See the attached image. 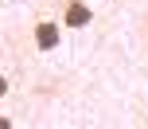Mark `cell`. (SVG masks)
Listing matches in <instances>:
<instances>
[{
    "mask_svg": "<svg viewBox=\"0 0 148 129\" xmlns=\"http://www.w3.org/2000/svg\"><path fill=\"white\" fill-rule=\"evenodd\" d=\"M31 43L39 51H55L62 43V20H51V16H39L35 28H31Z\"/></svg>",
    "mask_w": 148,
    "mask_h": 129,
    "instance_id": "obj_1",
    "label": "cell"
},
{
    "mask_svg": "<svg viewBox=\"0 0 148 129\" xmlns=\"http://www.w3.org/2000/svg\"><path fill=\"white\" fill-rule=\"evenodd\" d=\"M59 20H62V28L82 31L90 20H94V12H90V4H86V0H62V12H59Z\"/></svg>",
    "mask_w": 148,
    "mask_h": 129,
    "instance_id": "obj_2",
    "label": "cell"
},
{
    "mask_svg": "<svg viewBox=\"0 0 148 129\" xmlns=\"http://www.w3.org/2000/svg\"><path fill=\"white\" fill-rule=\"evenodd\" d=\"M4 94H8V78L0 75V98H4Z\"/></svg>",
    "mask_w": 148,
    "mask_h": 129,
    "instance_id": "obj_3",
    "label": "cell"
}]
</instances>
